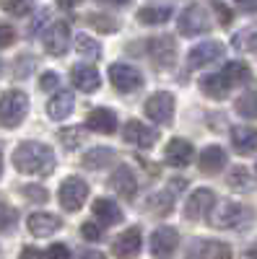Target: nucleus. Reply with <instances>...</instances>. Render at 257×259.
Instances as JSON below:
<instances>
[{
	"label": "nucleus",
	"instance_id": "1",
	"mask_svg": "<svg viewBox=\"0 0 257 259\" xmlns=\"http://www.w3.org/2000/svg\"><path fill=\"white\" fill-rule=\"evenodd\" d=\"M13 166L26 177H50L55 171V153L45 143L26 140L13 150Z\"/></svg>",
	"mask_w": 257,
	"mask_h": 259
},
{
	"label": "nucleus",
	"instance_id": "2",
	"mask_svg": "<svg viewBox=\"0 0 257 259\" xmlns=\"http://www.w3.org/2000/svg\"><path fill=\"white\" fill-rule=\"evenodd\" d=\"M29 114V96L18 89H11L0 96V124L3 127H18Z\"/></svg>",
	"mask_w": 257,
	"mask_h": 259
},
{
	"label": "nucleus",
	"instance_id": "3",
	"mask_svg": "<svg viewBox=\"0 0 257 259\" xmlns=\"http://www.w3.org/2000/svg\"><path fill=\"white\" fill-rule=\"evenodd\" d=\"M208 218H210L213 228H242L252 218V212L244 205L234 202V200H224V202H218L216 207L210 210Z\"/></svg>",
	"mask_w": 257,
	"mask_h": 259
},
{
	"label": "nucleus",
	"instance_id": "4",
	"mask_svg": "<svg viewBox=\"0 0 257 259\" xmlns=\"http://www.w3.org/2000/svg\"><path fill=\"white\" fill-rule=\"evenodd\" d=\"M177 29L182 36H198V34H205L210 31V21H208V11L198 3H192L182 11L179 21H177Z\"/></svg>",
	"mask_w": 257,
	"mask_h": 259
},
{
	"label": "nucleus",
	"instance_id": "5",
	"mask_svg": "<svg viewBox=\"0 0 257 259\" xmlns=\"http://www.w3.org/2000/svg\"><path fill=\"white\" fill-rule=\"evenodd\" d=\"M86 197H89V184H86L81 177H68L60 184V205L68 212H76L83 207Z\"/></svg>",
	"mask_w": 257,
	"mask_h": 259
},
{
	"label": "nucleus",
	"instance_id": "6",
	"mask_svg": "<svg viewBox=\"0 0 257 259\" xmlns=\"http://www.w3.org/2000/svg\"><path fill=\"white\" fill-rule=\"evenodd\" d=\"M109 80H112V85L120 94H133V91H138L143 85L140 70L133 68V65H127V62H115L109 68Z\"/></svg>",
	"mask_w": 257,
	"mask_h": 259
},
{
	"label": "nucleus",
	"instance_id": "7",
	"mask_svg": "<svg viewBox=\"0 0 257 259\" xmlns=\"http://www.w3.org/2000/svg\"><path fill=\"white\" fill-rule=\"evenodd\" d=\"M145 114L148 119H154L159 124H171V119H174V96L169 91L151 94L145 101Z\"/></svg>",
	"mask_w": 257,
	"mask_h": 259
},
{
	"label": "nucleus",
	"instance_id": "8",
	"mask_svg": "<svg viewBox=\"0 0 257 259\" xmlns=\"http://www.w3.org/2000/svg\"><path fill=\"white\" fill-rule=\"evenodd\" d=\"M148 55H151V60L159 65V68L169 70L171 65H174V60H177V41H174V36H169V34L151 36L148 39Z\"/></svg>",
	"mask_w": 257,
	"mask_h": 259
},
{
	"label": "nucleus",
	"instance_id": "9",
	"mask_svg": "<svg viewBox=\"0 0 257 259\" xmlns=\"http://www.w3.org/2000/svg\"><path fill=\"white\" fill-rule=\"evenodd\" d=\"M179 246V233L171 226H159L151 236V254L156 259H171Z\"/></svg>",
	"mask_w": 257,
	"mask_h": 259
},
{
	"label": "nucleus",
	"instance_id": "10",
	"mask_svg": "<svg viewBox=\"0 0 257 259\" xmlns=\"http://www.w3.org/2000/svg\"><path fill=\"white\" fill-rule=\"evenodd\" d=\"M224 52H226V50H224L221 41L205 39V41H200V45H195V47L190 50V55H187V68L198 70V68H203V65H210V62L221 60Z\"/></svg>",
	"mask_w": 257,
	"mask_h": 259
},
{
	"label": "nucleus",
	"instance_id": "11",
	"mask_svg": "<svg viewBox=\"0 0 257 259\" xmlns=\"http://www.w3.org/2000/svg\"><path fill=\"white\" fill-rule=\"evenodd\" d=\"M216 207V194H213V189H195L190 194V200L185 205V218L187 221H203L205 215H210V210Z\"/></svg>",
	"mask_w": 257,
	"mask_h": 259
},
{
	"label": "nucleus",
	"instance_id": "12",
	"mask_svg": "<svg viewBox=\"0 0 257 259\" xmlns=\"http://www.w3.org/2000/svg\"><path fill=\"white\" fill-rule=\"evenodd\" d=\"M140 246H143V233H140L138 226H133V228L122 231L117 239H115L112 251H115L117 259H135L140 254Z\"/></svg>",
	"mask_w": 257,
	"mask_h": 259
},
{
	"label": "nucleus",
	"instance_id": "13",
	"mask_svg": "<svg viewBox=\"0 0 257 259\" xmlns=\"http://www.w3.org/2000/svg\"><path fill=\"white\" fill-rule=\"evenodd\" d=\"M68 47H70V26L65 21H57V24H52L45 34V50L52 57H62L68 52Z\"/></svg>",
	"mask_w": 257,
	"mask_h": 259
},
{
	"label": "nucleus",
	"instance_id": "14",
	"mask_svg": "<svg viewBox=\"0 0 257 259\" xmlns=\"http://www.w3.org/2000/svg\"><path fill=\"white\" fill-rule=\"evenodd\" d=\"M122 138H125V143H130L135 148H151L159 140V133L151 127H145L138 119H127L125 127H122Z\"/></svg>",
	"mask_w": 257,
	"mask_h": 259
},
{
	"label": "nucleus",
	"instance_id": "15",
	"mask_svg": "<svg viewBox=\"0 0 257 259\" xmlns=\"http://www.w3.org/2000/svg\"><path fill=\"white\" fill-rule=\"evenodd\" d=\"M192 156H195V150H192V143L185 140V138H171L166 143V150H164V158L171 168H185L190 166Z\"/></svg>",
	"mask_w": 257,
	"mask_h": 259
},
{
	"label": "nucleus",
	"instance_id": "16",
	"mask_svg": "<svg viewBox=\"0 0 257 259\" xmlns=\"http://www.w3.org/2000/svg\"><path fill=\"white\" fill-rule=\"evenodd\" d=\"M109 184H112L115 192H120V197H125V200H133L135 192H138V179H135L133 168L127 166V163H120V166L112 171Z\"/></svg>",
	"mask_w": 257,
	"mask_h": 259
},
{
	"label": "nucleus",
	"instance_id": "17",
	"mask_svg": "<svg viewBox=\"0 0 257 259\" xmlns=\"http://www.w3.org/2000/svg\"><path fill=\"white\" fill-rule=\"evenodd\" d=\"M26 226H29V233L36 236V239H50L52 233H57L62 228V221L52 212H31Z\"/></svg>",
	"mask_w": 257,
	"mask_h": 259
},
{
	"label": "nucleus",
	"instance_id": "18",
	"mask_svg": "<svg viewBox=\"0 0 257 259\" xmlns=\"http://www.w3.org/2000/svg\"><path fill=\"white\" fill-rule=\"evenodd\" d=\"M70 78H73V85H76L78 91H83V94H94L99 85H101V75H99V70L94 68V65H86V62L73 65Z\"/></svg>",
	"mask_w": 257,
	"mask_h": 259
},
{
	"label": "nucleus",
	"instance_id": "19",
	"mask_svg": "<svg viewBox=\"0 0 257 259\" xmlns=\"http://www.w3.org/2000/svg\"><path fill=\"white\" fill-rule=\"evenodd\" d=\"M86 127L99 135H112V133H117V114L112 109H104V106L91 109L89 117H86Z\"/></svg>",
	"mask_w": 257,
	"mask_h": 259
},
{
	"label": "nucleus",
	"instance_id": "20",
	"mask_svg": "<svg viewBox=\"0 0 257 259\" xmlns=\"http://www.w3.org/2000/svg\"><path fill=\"white\" fill-rule=\"evenodd\" d=\"M171 13H174V6L171 3H148L138 11V21L145 26H161L171 18Z\"/></svg>",
	"mask_w": 257,
	"mask_h": 259
},
{
	"label": "nucleus",
	"instance_id": "21",
	"mask_svg": "<svg viewBox=\"0 0 257 259\" xmlns=\"http://www.w3.org/2000/svg\"><path fill=\"white\" fill-rule=\"evenodd\" d=\"M226 163H229V158H226V150L221 145H208L200 153V161H198L200 171L203 174H210V177L218 174V171H224Z\"/></svg>",
	"mask_w": 257,
	"mask_h": 259
},
{
	"label": "nucleus",
	"instance_id": "22",
	"mask_svg": "<svg viewBox=\"0 0 257 259\" xmlns=\"http://www.w3.org/2000/svg\"><path fill=\"white\" fill-rule=\"evenodd\" d=\"M231 145H234V150H237L239 156H249V153L257 150V133L252 127H247V124L234 127L231 130Z\"/></svg>",
	"mask_w": 257,
	"mask_h": 259
},
{
	"label": "nucleus",
	"instance_id": "23",
	"mask_svg": "<svg viewBox=\"0 0 257 259\" xmlns=\"http://www.w3.org/2000/svg\"><path fill=\"white\" fill-rule=\"evenodd\" d=\"M91 210H94V215H96L104 226H115V223H120V221L125 218L122 207H120L115 200H109V197H99Z\"/></svg>",
	"mask_w": 257,
	"mask_h": 259
},
{
	"label": "nucleus",
	"instance_id": "24",
	"mask_svg": "<svg viewBox=\"0 0 257 259\" xmlns=\"http://www.w3.org/2000/svg\"><path fill=\"white\" fill-rule=\"evenodd\" d=\"M73 106H76V101H73V94H70V91H57V94L47 101V114H50L52 119L62 122V119L70 117Z\"/></svg>",
	"mask_w": 257,
	"mask_h": 259
},
{
	"label": "nucleus",
	"instance_id": "25",
	"mask_svg": "<svg viewBox=\"0 0 257 259\" xmlns=\"http://www.w3.org/2000/svg\"><path fill=\"white\" fill-rule=\"evenodd\" d=\"M200 91L210 99H224L229 91H231V85L226 83V78L221 73H210V75H203L200 78Z\"/></svg>",
	"mask_w": 257,
	"mask_h": 259
},
{
	"label": "nucleus",
	"instance_id": "26",
	"mask_svg": "<svg viewBox=\"0 0 257 259\" xmlns=\"http://www.w3.org/2000/svg\"><path fill=\"white\" fill-rule=\"evenodd\" d=\"M221 75L226 78V83L234 89V85H239V83H247V80L252 78V70H249V65H247V62H242V60H231V62L224 65Z\"/></svg>",
	"mask_w": 257,
	"mask_h": 259
},
{
	"label": "nucleus",
	"instance_id": "27",
	"mask_svg": "<svg viewBox=\"0 0 257 259\" xmlns=\"http://www.w3.org/2000/svg\"><path fill=\"white\" fill-rule=\"evenodd\" d=\"M115 150L112 148H91L89 153L83 156V166L86 168H91V171H96V168H104V166H109V163H115Z\"/></svg>",
	"mask_w": 257,
	"mask_h": 259
},
{
	"label": "nucleus",
	"instance_id": "28",
	"mask_svg": "<svg viewBox=\"0 0 257 259\" xmlns=\"http://www.w3.org/2000/svg\"><path fill=\"white\" fill-rule=\"evenodd\" d=\"M76 50L83 60H99L101 57V45H99V39L89 36V34H78L76 36Z\"/></svg>",
	"mask_w": 257,
	"mask_h": 259
},
{
	"label": "nucleus",
	"instance_id": "29",
	"mask_svg": "<svg viewBox=\"0 0 257 259\" xmlns=\"http://www.w3.org/2000/svg\"><path fill=\"white\" fill-rule=\"evenodd\" d=\"M231 45L239 52H257V26H247V29L237 31L231 39Z\"/></svg>",
	"mask_w": 257,
	"mask_h": 259
},
{
	"label": "nucleus",
	"instance_id": "30",
	"mask_svg": "<svg viewBox=\"0 0 257 259\" xmlns=\"http://www.w3.org/2000/svg\"><path fill=\"white\" fill-rule=\"evenodd\" d=\"M234 109L244 119H257V91H247L234 101Z\"/></svg>",
	"mask_w": 257,
	"mask_h": 259
},
{
	"label": "nucleus",
	"instance_id": "31",
	"mask_svg": "<svg viewBox=\"0 0 257 259\" xmlns=\"http://www.w3.org/2000/svg\"><path fill=\"white\" fill-rule=\"evenodd\" d=\"M229 187L237 189V192H249V189H252V174H249L244 166L231 168V174H229Z\"/></svg>",
	"mask_w": 257,
	"mask_h": 259
},
{
	"label": "nucleus",
	"instance_id": "32",
	"mask_svg": "<svg viewBox=\"0 0 257 259\" xmlns=\"http://www.w3.org/2000/svg\"><path fill=\"white\" fill-rule=\"evenodd\" d=\"M89 24H91L96 31H101V34H115V31H117V18L104 16V13H91V16H89Z\"/></svg>",
	"mask_w": 257,
	"mask_h": 259
},
{
	"label": "nucleus",
	"instance_id": "33",
	"mask_svg": "<svg viewBox=\"0 0 257 259\" xmlns=\"http://www.w3.org/2000/svg\"><path fill=\"white\" fill-rule=\"evenodd\" d=\"M203 259H231V249L224 241H208L203 249Z\"/></svg>",
	"mask_w": 257,
	"mask_h": 259
},
{
	"label": "nucleus",
	"instance_id": "34",
	"mask_svg": "<svg viewBox=\"0 0 257 259\" xmlns=\"http://www.w3.org/2000/svg\"><path fill=\"white\" fill-rule=\"evenodd\" d=\"M16 223H18V210L0 202V233H8Z\"/></svg>",
	"mask_w": 257,
	"mask_h": 259
},
{
	"label": "nucleus",
	"instance_id": "35",
	"mask_svg": "<svg viewBox=\"0 0 257 259\" xmlns=\"http://www.w3.org/2000/svg\"><path fill=\"white\" fill-rule=\"evenodd\" d=\"M60 140H62V145H65L68 150H73V148H78V145H81V140H83V130H81V127L60 130Z\"/></svg>",
	"mask_w": 257,
	"mask_h": 259
},
{
	"label": "nucleus",
	"instance_id": "36",
	"mask_svg": "<svg viewBox=\"0 0 257 259\" xmlns=\"http://www.w3.org/2000/svg\"><path fill=\"white\" fill-rule=\"evenodd\" d=\"M148 205H154V207H151L154 212L169 215V212H171V194H169V192H159V194H154V197L148 200Z\"/></svg>",
	"mask_w": 257,
	"mask_h": 259
},
{
	"label": "nucleus",
	"instance_id": "37",
	"mask_svg": "<svg viewBox=\"0 0 257 259\" xmlns=\"http://www.w3.org/2000/svg\"><path fill=\"white\" fill-rule=\"evenodd\" d=\"M34 57L31 55H21L18 60H16V68H13V73H16V78H26L29 73H31V68H34Z\"/></svg>",
	"mask_w": 257,
	"mask_h": 259
},
{
	"label": "nucleus",
	"instance_id": "38",
	"mask_svg": "<svg viewBox=\"0 0 257 259\" xmlns=\"http://www.w3.org/2000/svg\"><path fill=\"white\" fill-rule=\"evenodd\" d=\"M81 233H83L86 241H99L101 236H104V231H101L96 223H91V221H86V223L81 226Z\"/></svg>",
	"mask_w": 257,
	"mask_h": 259
},
{
	"label": "nucleus",
	"instance_id": "39",
	"mask_svg": "<svg viewBox=\"0 0 257 259\" xmlns=\"http://www.w3.org/2000/svg\"><path fill=\"white\" fill-rule=\"evenodd\" d=\"M24 194L29 200H34V202H45L47 200V189L45 187H36V184H26L24 187Z\"/></svg>",
	"mask_w": 257,
	"mask_h": 259
},
{
	"label": "nucleus",
	"instance_id": "40",
	"mask_svg": "<svg viewBox=\"0 0 257 259\" xmlns=\"http://www.w3.org/2000/svg\"><path fill=\"white\" fill-rule=\"evenodd\" d=\"M13 41H16V31H13V26H8V24H0V50L11 47Z\"/></svg>",
	"mask_w": 257,
	"mask_h": 259
},
{
	"label": "nucleus",
	"instance_id": "41",
	"mask_svg": "<svg viewBox=\"0 0 257 259\" xmlns=\"http://www.w3.org/2000/svg\"><path fill=\"white\" fill-rule=\"evenodd\" d=\"M31 3H3V11L6 13H11V16H26V13H31Z\"/></svg>",
	"mask_w": 257,
	"mask_h": 259
},
{
	"label": "nucleus",
	"instance_id": "42",
	"mask_svg": "<svg viewBox=\"0 0 257 259\" xmlns=\"http://www.w3.org/2000/svg\"><path fill=\"white\" fill-rule=\"evenodd\" d=\"M57 83H60L57 73L47 70V73H42V78H39V89L42 91H52V89H57Z\"/></svg>",
	"mask_w": 257,
	"mask_h": 259
},
{
	"label": "nucleus",
	"instance_id": "43",
	"mask_svg": "<svg viewBox=\"0 0 257 259\" xmlns=\"http://www.w3.org/2000/svg\"><path fill=\"white\" fill-rule=\"evenodd\" d=\"M47 259H70L68 244H52L50 251H47Z\"/></svg>",
	"mask_w": 257,
	"mask_h": 259
},
{
	"label": "nucleus",
	"instance_id": "44",
	"mask_svg": "<svg viewBox=\"0 0 257 259\" xmlns=\"http://www.w3.org/2000/svg\"><path fill=\"white\" fill-rule=\"evenodd\" d=\"M210 8L218 13V21H221V26H229V24H231V8H229L226 3H213Z\"/></svg>",
	"mask_w": 257,
	"mask_h": 259
},
{
	"label": "nucleus",
	"instance_id": "45",
	"mask_svg": "<svg viewBox=\"0 0 257 259\" xmlns=\"http://www.w3.org/2000/svg\"><path fill=\"white\" fill-rule=\"evenodd\" d=\"M18 259H45V254L36 251L34 246H26L24 251H21V256H18Z\"/></svg>",
	"mask_w": 257,
	"mask_h": 259
},
{
	"label": "nucleus",
	"instance_id": "46",
	"mask_svg": "<svg viewBox=\"0 0 257 259\" xmlns=\"http://www.w3.org/2000/svg\"><path fill=\"white\" fill-rule=\"evenodd\" d=\"M76 259H106V256H104L101 251H96V249H83Z\"/></svg>",
	"mask_w": 257,
	"mask_h": 259
},
{
	"label": "nucleus",
	"instance_id": "47",
	"mask_svg": "<svg viewBox=\"0 0 257 259\" xmlns=\"http://www.w3.org/2000/svg\"><path fill=\"white\" fill-rule=\"evenodd\" d=\"M45 18H47V13H42L39 18H34V24H31V29H29V34H31V36H34V34L42 29V24H45Z\"/></svg>",
	"mask_w": 257,
	"mask_h": 259
},
{
	"label": "nucleus",
	"instance_id": "48",
	"mask_svg": "<svg viewBox=\"0 0 257 259\" xmlns=\"http://www.w3.org/2000/svg\"><path fill=\"white\" fill-rule=\"evenodd\" d=\"M237 8L244 13H257V3H237Z\"/></svg>",
	"mask_w": 257,
	"mask_h": 259
},
{
	"label": "nucleus",
	"instance_id": "49",
	"mask_svg": "<svg viewBox=\"0 0 257 259\" xmlns=\"http://www.w3.org/2000/svg\"><path fill=\"white\" fill-rule=\"evenodd\" d=\"M185 187H187L185 179H171V192H179V189H185Z\"/></svg>",
	"mask_w": 257,
	"mask_h": 259
},
{
	"label": "nucleus",
	"instance_id": "50",
	"mask_svg": "<svg viewBox=\"0 0 257 259\" xmlns=\"http://www.w3.org/2000/svg\"><path fill=\"white\" fill-rule=\"evenodd\" d=\"M242 259H257V244H254V246H249V249L244 251V256H242Z\"/></svg>",
	"mask_w": 257,
	"mask_h": 259
},
{
	"label": "nucleus",
	"instance_id": "51",
	"mask_svg": "<svg viewBox=\"0 0 257 259\" xmlns=\"http://www.w3.org/2000/svg\"><path fill=\"white\" fill-rule=\"evenodd\" d=\"M0 177H3V150H0Z\"/></svg>",
	"mask_w": 257,
	"mask_h": 259
},
{
	"label": "nucleus",
	"instance_id": "52",
	"mask_svg": "<svg viewBox=\"0 0 257 259\" xmlns=\"http://www.w3.org/2000/svg\"><path fill=\"white\" fill-rule=\"evenodd\" d=\"M0 75H3V60H0Z\"/></svg>",
	"mask_w": 257,
	"mask_h": 259
},
{
	"label": "nucleus",
	"instance_id": "53",
	"mask_svg": "<svg viewBox=\"0 0 257 259\" xmlns=\"http://www.w3.org/2000/svg\"><path fill=\"white\" fill-rule=\"evenodd\" d=\"M254 168H257V166H254Z\"/></svg>",
	"mask_w": 257,
	"mask_h": 259
}]
</instances>
